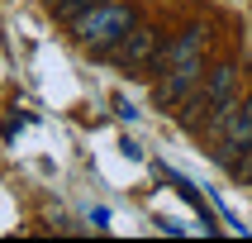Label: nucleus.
I'll return each mask as SVG.
<instances>
[{"instance_id":"obj_1","label":"nucleus","mask_w":252,"mask_h":243,"mask_svg":"<svg viewBox=\"0 0 252 243\" xmlns=\"http://www.w3.org/2000/svg\"><path fill=\"white\" fill-rule=\"evenodd\" d=\"M133 24H138L133 5H114V0H105V5H95V10H86L81 19L71 24V34H76V43L91 48V53H110Z\"/></svg>"},{"instance_id":"obj_2","label":"nucleus","mask_w":252,"mask_h":243,"mask_svg":"<svg viewBox=\"0 0 252 243\" xmlns=\"http://www.w3.org/2000/svg\"><path fill=\"white\" fill-rule=\"evenodd\" d=\"M233 91H238V67H233V62H219V67L205 71L200 96H195V110H205V124L210 129L233 110Z\"/></svg>"},{"instance_id":"obj_3","label":"nucleus","mask_w":252,"mask_h":243,"mask_svg":"<svg viewBox=\"0 0 252 243\" xmlns=\"http://www.w3.org/2000/svg\"><path fill=\"white\" fill-rule=\"evenodd\" d=\"M200 81H205V57H190V62H176V67H167V76L157 81L153 100L162 105V110H181V105H190V100H195Z\"/></svg>"},{"instance_id":"obj_4","label":"nucleus","mask_w":252,"mask_h":243,"mask_svg":"<svg viewBox=\"0 0 252 243\" xmlns=\"http://www.w3.org/2000/svg\"><path fill=\"white\" fill-rule=\"evenodd\" d=\"M110 53H114V62H119L124 71H143V67H153V62H157V29L133 24L124 38L110 48Z\"/></svg>"},{"instance_id":"obj_5","label":"nucleus","mask_w":252,"mask_h":243,"mask_svg":"<svg viewBox=\"0 0 252 243\" xmlns=\"http://www.w3.org/2000/svg\"><path fill=\"white\" fill-rule=\"evenodd\" d=\"M190 57H205V29L200 24L181 29L167 48H157V67L167 71V67H176V62H190Z\"/></svg>"},{"instance_id":"obj_6","label":"nucleus","mask_w":252,"mask_h":243,"mask_svg":"<svg viewBox=\"0 0 252 243\" xmlns=\"http://www.w3.org/2000/svg\"><path fill=\"white\" fill-rule=\"evenodd\" d=\"M95 5H105V0H48V10L62 14V19H71V24H76L86 10H95Z\"/></svg>"}]
</instances>
